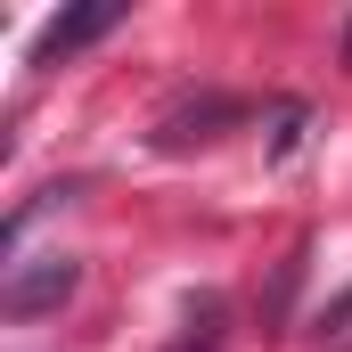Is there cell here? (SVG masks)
<instances>
[{
	"label": "cell",
	"instance_id": "cell-1",
	"mask_svg": "<svg viewBox=\"0 0 352 352\" xmlns=\"http://www.w3.org/2000/svg\"><path fill=\"white\" fill-rule=\"evenodd\" d=\"M74 254H33V263L8 270V287H0V311L8 320H41V311H58L66 295H74Z\"/></svg>",
	"mask_w": 352,
	"mask_h": 352
},
{
	"label": "cell",
	"instance_id": "cell-2",
	"mask_svg": "<svg viewBox=\"0 0 352 352\" xmlns=\"http://www.w3.org/2000/svg\"><path fill=\"white\" fill-rule=\"evenodd\" d=\"M115 16H123V8H74V16H58V25L41 33V50H33V66H58V58L90 50L98 33H115Z\"/></svg>",
	"mask_w": 352,
	"mask_h": 352
}]
</instances>
